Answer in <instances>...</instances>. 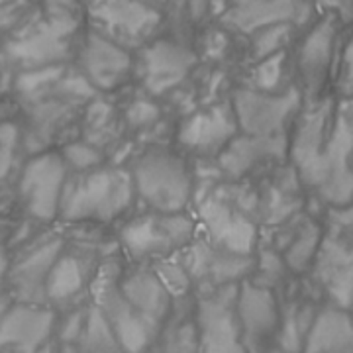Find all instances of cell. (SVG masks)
I'll return each mask as SVG.
<instances>
[{"label":"cell","mask_w":353,"mask_h":353,"mask_svg":"<svg viewBox=\"0 0 353 353\" xmlns=\"http://www.w3.org/2000/svg\"><path fill=\"white\" fill-rule=\"evenodd\" d=\"M79 12L36 10L22 24L0 39L4 59L18 71L67 63L77 51ZM16 71V73H18Z\"/></svg>","instance_id":"cell-1"},{"label":"cell","mask_w":353,"mask_h":353,"mask_svg":"<svg viewBox=\"0 0 353 353\" xmlns=\"http://www.w3.org/2000/svg\"><path fill=\"white\" fill-rule=\"evenodd\" d=\"M134 192V179L122 169L101 165L88 171H71L59 218L69 222H108L126 210Z\"/></svg>","instance_id":"cell-2"},{"label":"cell","mask_w":353,"mask_h":353,"mask_svg":"<svg viewBox=\"0 0 353 353\" xmlns=\"http://www.w3.org/2000/svg\"><path fill=\"white\" fill-rule=\"evenodd\" d=\"M69 173L61 152L43 150L32 153L20 169L16 183V199L26 214L38 222L59 218Z\"/></svg>","instance_id":"cell-3"},{"label":"cell","mask_w":353,"mask_h":353,"mask_svg":"<svg viewBox=\"0 0 353 353\" xmlns=\"http://www.w3.org/2000/svg\"><path fill=\"white\" fill-rule=\"evenodd\" d=\"M88 28L124 48L145 43L161 24L152 0H83Z\"/></svg>","instance_id":"cell-4"},{"label":"cell","mask_w":353,"mask_h":353,"mask_svg":"<svg viewBox=\"0 0 353 353\" xmlns=\"http://www.w3.org/2000/svg\"><path fill=\"white\" fill-rule=\"evenodd\" d=\"M134 187L157 212H183L192 194L187 165L169 152L145 153L134 167Z\"/></svg>","instance_id":"cell-5"},{"label":"cell","mask_w":353,"mask_h":353,"mask_svg":"<svg viewBox=\"0 0 353 353\" xmlns=\"http://www.w3.org/2000/svg\"><path fill=\"white\" fill-rule=\"evenodd\" d=\"M301 102L296 90H259L243 88L234 97V116L245 136L277 138V134L294 114Z\"/></svg>","instance_id":"cell-6"},{"label":"cell","mask_w":353,"mask_h":353,"mask_svg":"<svg viewBox=\"0 0 353 353\" xmlns=\"http://www.w3.org/2000/svg\"><path fill=\"white\" fill-rule=\"evenodd\" d=\"M194 234V222L183 212H157L132 220L122 230V241L134 257L167 255L185 248Z\"/></svg>","instance_id":"cell-7"},{"label":"cell","mask_w":353,"mask_h":353,"mask_svg":"<svg viewBox=\"0 0 353 353\" xmlns=\"http://www.w3.org/2000/svg\"><path fill=\"white\" fill-rule=\"evenodd\" d=\"M77 71L94 90H114L132 71L130 50L88 28L77 46Z\"/></svg>","instance_id":"cell-8"},{"label":"cell","mask_w":353,"mask_h":353,"mask_svg":"<svg viewBox=\"0 0 353 353\" xmlns=\"http://www.w3.org/2000/svg\"><path fill=\"white\" fill-rule=\"evenodd\" d=\"M65 243L59 236H48L32 241L24 252L16 257L8 269V287L14 301L48 304L46 281L50 277L51 267L63 252Z\"/></svg>","instance_id":"cell-9"},{"label":"cell","mask_w":353,"mask_h":353,"mask_svg":"<svg viewBox=\"0 0 353 353\" xmlns=\"http://www.w3.org/2000/svg\"><path fill=\"white\" fill-rule=\"evenodd\" d=\"M57 314L48 304L12 301L0 322V352L38 353L51 340Z\"/></svg>","instance_id":"cell-10"},{"label":"cell","mask_w":353,"mask_h":353,"mask_svg":"<svg viewBox=\"0 0 353 353\" xmlns=\"http://www.w3.org/2000/svg\"><path fill=\"white\" fill-rule=\"evenodd\" d=\"M196 63L194 53L171 39L152 41L141 53V81L152 94L176 87Z\"/></svg>","instance_id":"cell-11"},{"label":"cell","mask_w":353,"mask_h":353,"mask_svg":"<svg viewBox=\"0 0 353 353\" xmlns=\"http://www.w3.org/2000/svg\"><path fill=\"white\" fill-rule=\"evenodd\" d=\"M199 353H248L241 343V322L238 310L226 296L216 294L199 304Z\"/></svg>","instance_id":"cell-12"},{"label":"cell","mask_w":353,"mask_h":353,"mask_svg":"<svg viewBox=\"0 0 353 353\" xmlns=\"http://www.w3.org/2000/svg\"><path fill=\"white\" fill-rule=\"evenodd\" d=\"M99 308L106 316L122 352L141 353L153 338L155 326L145 314H141L134 304L122 294L120 287H104L97 296Z\"/></svg>","instance_id":"cell-13"},{"label":"cell","mask_w":353,"mask_h":353,"mask_svg":"<svg viewBox=\"0 0 353 353\" xmlns=\"http://www.w3.org/2000/svg\"><path fill=\"white\" fill-rule=\"evenodd\" d=\"M201 218L210 243L222 250L250 255L257 240V232L248 216L230 206L224 199L212 196L201 204Z\"/></svg>","instance_id":"cell-14"},{"label":"cell","mask_w":353,"mask_h":353,"mask_svg":"<svg viewBox=\"0 0 353 353\" xmlns=\"http://www.w3.org/2000/svg\"><path fill=\"white\" fill-rule=\"evenodd\" d=\"M310 18L308 0H248L234 4L224 22L243 34H253L275 24L303 26Z\"/></svg>","instance_id":"cell-15"},{"label":"cell","mask_w":353,"mask_h":353,"mask_svg":"<svg viewBox=\"0 0 353 353\" xmlns=\"http://www.w3.org/2000/svg\"><path fill=\"white\" fill-rule=\"evenodd\" d=\"M336 38L338 18L328 14L322 20H318L303 39L299 50V73L308 92H318L324 87L334 61Z\"/></svg>","instance_id":"cell-16"},{"label":"cell","mask_w":353,"mask_h":353,"mask_svg":"<svg viewBox=\"0 0 353 353\" xmlns=\"http://www.w3.org/2000/svg\"><path fill=\"white\" fill-rule=\"evenodd\" d=\"M316 277L338 308H353V248L340 238H324L314 259Z\"/></svg>","instance_id":"cell-17"},{"label":"cell","mask_w":353,"mask_h":353,"mask_svg":"<svg viewBox=\"0 0 353 353\" xmlns=\"http://www.w3.org/2000/svg\"><path fill=\"white\" fill-rule=\"evenodd\" d=\"M236 116L228 106H212L190 116L179 132L183 148L196 153H216L224 150L236 134Z\"/></svg>","instance_id":"cell-18"},{"label":"cell","mask_w":353,"mask_h":353,"mask_svg":"<svg viewBox=\"0 0 353 353\" xmlns=\"http://www.w3.org/2000/svg\"><path fill=\"white\" fill-rule=\"evenodd\" d=\"M252 265L250 255L228 252L214 243H196L187 257L190 277L206 281L214 287H224L248 275Z\"/></svg>","instance_id":"cell-19"},{"label":"cell","mask_w":353,"mask_h":353,"mask_svg":"<svg viewBox=\"0 0 353 353\" xmlns=\"http://www.w3.org/2000/svg\"><path fill=\"white\" fill-rule=\"evenodd\" d=\"M353 347V318L343 308L318 312L304 338L303 353H347Z\"/></svg>","instance_id":"cell-20"},{"label":"cell","mask_w":353,"mask_h":353,"mask_svg":"<svg viewBox=\"0 0 353 353\" xmlns=\"http://www.w3.org/2000/svg\"><path fill=\"white\" fill-rule=\"evenodd\" d=\"M236 310L241 322V330L253 340L269 336L279 324V308L271 290L259 285H241Z\"/></svg>","instance_id":"cell-21"},{"label":"cell","mask_w":353,"mask_h":353,"mask_svg":"<svg viewBox=\"0 0 353 353\" xmlns=\"http://www.w3.org/2000/svg\"><path fill=\"white\" fill-rule=\"evenodd\" d=\"M122 294L130 303L145 314L153 324H161L171 308V292L157 273L152 271H138L122 281L120 285Z\"/></svg>","instance_id":"cell-22"},{"label":"cell","mask_w":353,"mask_h":353,"mask_svg":"<svg viewBox=\"0 0 353 353\" xmlns=\"http://www.w3.org/2000/svg\"><path fill=\"white\" fill-rule=\"evenodd\" d=\"M85 287V267L75 253L63 248L55 265L51 267L50 277L46 281V299L48 303L63 304L75 299Z\"/></svg>","instance_id":"cell-23"},{"label":"cell","mask_w":353,"mask_h":353,"mask_svg":"<svg viewBox=\"0 0 353 353\" xmlns=\"http://www.w3.org/2000/svg\"><path fill=\"white\" fill-rule=\"evenodd\" d=\"M277 153V139L275 138H255L243 136L240 139H232L224 148L220 165L228 175L238 176L245 173L250 167L259 163L267 155Z\"/></svg>","instance_id":"cell-24"},{"label":"cell","mask_w":353,"mask_h":353,"mask_svg":"<svg viewBox=\"0 0 353 353\" xmlns=\"http://www.w3.org/2000/svg\"><path fill=\"white\" fill-rule=\"evenodd\" d=\"M322 241H324V236L316 224L310 222V224L301 228L299 234L289 243L287 253H285V261L289 265V269L296 271V273L306 271L316 259Z\"/></svg>","instance_id":"cell-25"},{"label":"cell","mask_w":353,"mask_h":353,"mask_svg":"<svg viewBox=\"0 0 353 353\" xmlns=\"http://www.w3.org/2000/svg\"><path fill=\"white\" fill-rule=\"evenodd\" d=\"M292 28L296 26L292 24H275L261 28L257 32H253V55L255 59H267L271 55H275L279 51H283L285 43L290 39Z\"/></svg>","instance_id":"cell-26"},{"label":"cell","mask_w":353,"mask_h":353,"mask_svg":"<svg viewBox=\"0 0 353 353\" xmlns=\"http://www.w3.org/2000/svg\"><path fill=\"white\" fill-rule=\"evenodd\" d=\"M69 171H88L102 165L101 152L88 141H71L61 150Z\"/></svg>","instance_id":"cell-27"},{"label":"cell","mask_w":353,"mask_h":353,"mask_svg":"<svg viewBox=\"0 0 353 353\" xmlns=\"http://www.w3.org/2000/svg\"><path fill=\"white\" fill-rule=\"evenodd\" d=\"M283 67H285V51H279L275 55L261 59L255 73L253 83L259 90H279L281 79H283Z\"/></svg>","instance_id":"cell-28"},{"label":"cell","mask_w":353,"mask_h":353,"mask_svg":"<svg viewBox=\"0 0 353 353\" xmlns=\"http://www.w3.org/2000/svg\"><path fill=\"white\" fill-rule=\"evenodd\" d=\"M159 279L165 283V287L169 289L171 294H181L183 290H187L189 287V275L185 273L183 267H179L175 263H165L155 271Z\"/></svg>","instance_id":"cell-29"},{"label":"cell","mask_w":353,"mask_h":353,"mask_svg":"<svg viewBox=\"0 0 353 353\" xmlns=\"http://www.w3.org/2000/svg\"><path fill=\"white\" fill-rule=\"evenodd\" d=\"M338 88L345 99H353V38L345 43L343 53H341Z\"/></svg>","instance_id":"cell-30"},{"label":"cell","mask_w":353,"mask_h":353,"mask_svg":"<svg viewBox=\"0 0 353 353\" xmlns=\"http://www.w3.org/2000/svg\"><path fill=\"white\" fill-rule=\"evenodd\" d=\"M87 316L88 314H79V312L69 316L63 322V326L59 328V340L63 343H73V341L81 340L85 324H87Z\"/></svg>","instance_id":"cell-31"},{"label":"cell","mask_w":353,"mask_h":353,"mask_svg":"<svg viewBox=\"0 0 353 353\" xmlns=\"http://www.w3.org/2000/svg\"><path fill=\"white\" fill-rule=\"evenodd\" d=\"M157 106L152 104V102H134L132 106H130V110H128V120H130V124H134V126H143V124H150L153 122L155 118H157Z\"/></svg>","instance_id":"cell-32"},{"label":"cell","mask_w":353,"mask_h":353,"mask_svg":"<svg viewBox=\"0 0 353 353\" xmlns=\"http://www.w3.org/2000/svg\"><path fill=\"white\" fill-rule=\"evenodd\" d=\"M322 4L341 22H353V0H322Z\"/></svg>","instance_id":"cell-33"},{"label":"cell","mask_w":353,"mask_h":353,"mask_svg":"<svg viewBox=\"0 0 353 353\" xmlns=\"http://www.w3.org/2000/svg\"><path fill=\"white\" fill-rule=\"evenodd\" d=\"M41 10L48 12H79L81 0H34Z\"/></svg>","instance_id":"cell-34"},{"label":"cell","mask_w":353,"mask_h":353,"mask_svg":"<svg viewBox=\"0 0 353 353\" xmlns=\"http://www.w3.org/2000/svg\"><path fill=\"white\" fill-rule=\"evenodd\" d=\"M332 216H334V222L340 228L353 230V201L347 202V204H341V206H336Z\"/></svg>","instance_id":"cell-35"},{"label":"cell","mask_w":353,"mask_h":353,"mask_svg":"<svg viewBox=\"0 0 353 353\" xmlns=\"http://www.w3.org/2000/svg\"><path fill=\"white\" fill-rule=\"evenodd\" d=\"M261 269H263V273L267 277L273 279L277 277L279 273H281V261H279L275 255H271V253H267L263 257V263H261Z\"/></svg>","instance_id":"cell-36"},{"label":"cell","mask_w":353,"mask_h":353,"mask_svg":"<svg viewBox=\"0 0 353 353\" xmlns=\"http://www.w3.org/2000/svg\"><path fill=\"white\" fill-rule=\"evenodd\" d=\"M10 269V257H8V250L4 245V241L0 240V281H4Z\"/></svg>","instance_id":"cell-37"},{"label":"cell","mask_w":353,"mask_h":353,"mask_svg":"<svg viewBox=\"0 0 353 353\" xmlns=\"http://www.w3.org/2000/svg\"><path fill=\"white\" fill-rule=\"evenodd\" d=\"M12 304V296L10 294H0V322H2V316H4V312L8 310V306Z\"/></svg>","instance_id":"cell-38"},{"label":"cell","mask_w":353,"mask_h":353,"mask_svg":"<svg viewBox=\"0 0 353 353\" xmlns=\"http://www.w3.org/2000/svg\"><path fill=\"white\" fill-rule=\"evenodd\" d=\"M38 353H57V343L50 340L48 343H43V345L39 347Z\"/></svg>","instance_id":"cell-39"},{"label":"cell","mask_w":353,"mask_h":353,"mask_svg":"<svg viewBox=\"0 0 353 353\" xmlns=\"http://www.w3.org/2000/svg\"><path fill=\"white\" fill-rule=\"evenodd\" d=\"M4 67H10L8 61L4 59V53H2V46H0V85H2V79H4Z\"/></svg>","instance_id":"cell-40"},{"label":"cell","mask_w":353,"mask_h":353,"mask_svg":"<svg viewBox=\"0 0 353 353\" xmlns=\"http://www.w3.org/2000/svg\"><path fill=\"white\" fill-rule=\"evenodd\" d=\"M4 176H8V171H6V167L2 163V157H0V181H2Z\"/></svg>","instance_id":"cell-41"},{"label":"cell","mask_w":353,"mask_h":353,"mask_svg":"<svg viewBox=\"0 0 353 353\" xmlns=\"http://www.w3.org/2000/svg\"><path fill=\"white\" fill-rule=\"evenodd\" d=\"M152 2H155V4H159V2H163V0H152Z\"/></svg>","instance_id":"cell-42"},{"label":"cell","mask_w":353,"mask_h":353,"mask_svg":"<svg viewBox=\"0 0 353 353\" xmlns=\"http://www.w3.org/2000/svg\"><path fill=\"white\" fill-rule=\"evenodd\" d=\"M347 353H353V347H352V350H350V352H347Z\"/></svg>","instance_id":"cell-43"},{"label":"cell","mask_w":353,"mask_h":353,"mask_svg":"<svg viewBox=\"0 0 353 353\" xmlns=\"http://www.w3.org/2000/svg\"><path fill=\"white\" fill-rule=\"evenodd\" d=\"M0 2H6V0H0Z\"/></svg>","instance_id":"cell-44"},{"label":"cell","mask_w":353,"mask_h":353,"mask_svg":"<svg viewBox=\"0 0 353 353\" xmlns=\"http://www.w3.org/2000/svg\"><path fill=\"white\" fill-rule=\"evenodd\" d=\"M0 294H2V290H0Z\"/></svg>","instance_id":"cell-45"}]
</instances>
